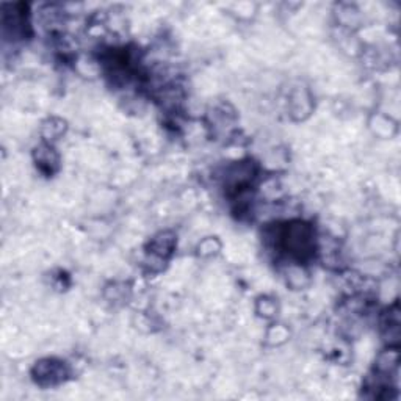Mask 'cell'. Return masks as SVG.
Instances as JSON below:
<instances>
[{"mask_svg": "<svg viewBox=\"0 0 401 401\" xmlns=\"http://www.w3.org/2000/svg\"><path fill=\"white\" fill-rule=\"evenodd\" d=\"M280 248L295 259H308L315 249L314 231L303 221L287 224L280 232Z\"/></svg>", "mask_w": 401, "mask_h": 401, "instance_id": "6da1fadb", "label": "cell"}, {"mask_svg": "<svg viewBox=\"0 0 401 401\" xmlns=\"http://www.w3.org/2000/svg\"><path fill=\"white\" fill-rule=\"evenodd\" d=\"M33 375L38 384L55 386L58 382L64 381L68 372H66L64 362L53 361V359H46V361H41L39 364H37Z\"/></svg>", "mask_w": 401, "mask_h": 401, "instance_id": "7a4b0ae2", "label": "cell"}, {"mask_svg": "<svg viewBox=\"0 0 401 401\" xmlns=\"http://www.w3.org/2000/svg\"><path fill=\"white\" fill-rule=\"evenodd\" d=\"M176 238L171 232H161L151 242V254L160 259H166L175 249Z\"/></svg>", "mask_w": 401, "mask_h": 401, "instance_id": "3957f363", "label": "cell"}, {"mask_svg": "<svg viewBox=\"0 0 401 401\" xmlns=\"http://www.w3.org/2000/svg\"><path fill=\"white\" fill-rule=\"evenodd\" d=\"M38 166L46 172H52V166L58 163L57 155L53 154V149L49 145H44L38 151Z\"/></svg>", "mask_w": 401, "mask_h": 401, "instance_id": "277c9868", "label": "cell"}]
</instances>
